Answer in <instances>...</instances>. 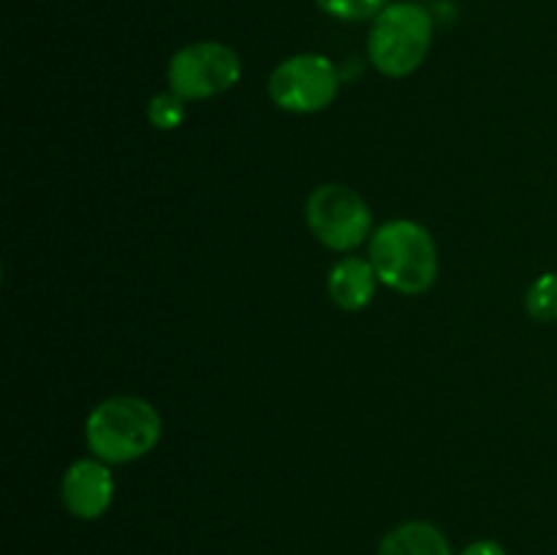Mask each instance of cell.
Masks as SVG:
<instances>
[{
    "instance_id": "cell-1",
    "label": "cell",
    "mask_w": 557,
    "mask_h": 555,
    "mask_svg": "<svg viewBox=\"0 0 557 555\" xmlns=\"http://www.w3.org/2000/svg\"><path fill=\"white\" fill-rule=\"evenodd\" d=\"M368 259L379 281L397 294L417 297L438 281V245L433 234L411 218L381 223L370 234Z\"/></svg>"
},
{
    "instance_id": "cell-4",
    "label": "cell",
    "mask_w": 557,
    "mask_h": 555,
    "mask_svg": "<svg viewBox=\"0 0 557 555\" xmlns=\"http://www.w3.org/2000/svg\"><path fill=\"white\" fill-rule=\"evenodd\" d=\"M305 223L324 248L348 254L373 234V210L359 190L324 183L305 199Z\"/></svg>"
},
{
    "instance_id": "cell-7",
    "label": "cell",
    "mask_w": 557,
    "mask_h": 555,
    "mask_svg": "<svg viewBox=\"0 0 557 555\" xmlns=\"http://www.w3.org/2000/svg\"><path fill=\"white\" fill-rule=\"evenodd\" d=\"M114 477L109 462L82 457L65 468L60 479V501L76 520H98L112 506Z\"/></svg>"
},
{
    "instance_id": "cell-8",
    "label": "cell",
    "mask_w": 557,
    "mask_h": 555,
    "mask_svg": "<svg viewBox=\"0 0 557 555\" xmlns=\"http://www.w3.org/2000/svg\"><path fill=\"white\" fill-rule=\"evenodd\" d=\"M379 275H375L370 259L362 256H346L337 264H332L330 275H326V292L330 299L346 313H357L364 310L375 297V286H379Z\"/></svg>"
},
{
    "instance_id": "cell-5",
    "label": "cell",
    "mask_w": 557,
    "mask_h": 555,
    "mask_svg": "<svg viewBox=\"0 0 557 555\" xmlns=\"http://www.w3.org/2000/svg\"><path fill=\"white\" fill-rule=\"evenodd\" d=\"M272 103L288 114H319L341 92V71L326 54H292L272 69L267 82Z\"/></svg>"
},
{
    "instance_id": "cell-11",
    "label": "cell",
    "mask_w": 557,
    "mask_h": 555,
    "mask_svg": "<svg viewBox=\"0 0 557 555\" xmlns=\"http://www.w3.org/2000/svg\"><path fill=\"white\" fill-rule=\"evenodd\" d=\"M185 98H180L174 90L156 92V96L147 101V123L156 131H177L180 125L188 118V107H185Z\"/></svg>"
},
{
    "instance_id": "cell-13",
    "label": "cell",
    "mask_w": 557,
    "mask_h": 555,
    "mask_svg": "<svg viewBox=\"0 0 557 555\" xmlns=\"http://www.w3.org/2000/svg\"><path fill=\"white\" fill-rule=\"evenodd\" d=\"M460 555H506V550L493 539H476L466 550H460Z\"/></svg>"
},
{
    "instance_id": "cell-3",
    "label": "cell",
    "mask_w": 557,
    "mask_h": 555,
    "mask_svg": "<svg viewBox=\"0 0 557 555\" xmlns=\"http://www.w3.org/2000/svg\"><path fill=\"white\" fill-rule=\"evenodd\" d=\"M433 47V16L419 3H389L373 16L368 36L370 63L389 79L411 76Z\"/></svg>"
},
{
    "instance_id": "cell-6",
    "label": "cell",
    "mask_w": 557,
    "mask_h": 555,
    "mask_svg": "<svg viewBox=\"0 0 557 555\" xmlns=\"http://www.w3.org/2000/svg\"><path fill=\"white\" fill-rule=\"evenodd\" d=\"M243 79L237 49L221 41H196L169 58L166 85L185 101H207L223 96Z\"/></svg>"
},
{
    "instance_id": "cell-12",
    "label": "cell",
    "mask_w": 557,
    "mask_h": 555,
    "mask_svg": "<svg viewBox=\"0 0 557 555\" xmlns=\"http://www.w3.org/2000/svg\"><path fill=\"white\" fill-rule=\"evenodd\" d=\"M315 5L332 20L362 22L379 16L389 5V0H315Z\"/></svg>"
},
{
    "instance_id": "cell-10",
    "label": "cell",
    "mask_w": 557,
    "mask_h": 555,
    "mask_svg": "<svg viewBox=\"0 0 557 555\" xmlns=\"http://www.w3.org/2000/svg\"><path fill=\"white\" fill-rule=\"evenodd\" d=\"M525 310L533 321H557V272H544L528 286Z\"/></svg>"
},
{
    "instance_id": "cell-9",
    "label": "cell",
    "mask_w": 557,
    "mask_h": 555,
    "mask_svg": "<svg viewBox=\"0 0 557 555\" xmlns=\"http://www.w3.org/2000/svg\"><path fill=\"white\" fill-rule=\"evenodd\" d=\"M375 555H451L449 539L428 520H408L392 528Z\"/></svg>"
},
{
    "instance_id": "cell-2",
    "label": "cell",
    "mask_w": 557,
    "mask_h": 555,
    "mask_svg": "<svg viewBox=\"0 0 557 555\" xmlns=\"http://www.w3.org/2000/svg\"><path fill=\"white\" fill-rule=\"evenodd\" d=\"M161 433L163 419L158 408L136 395L107 397L85 419L87 449L109 466L147 457L161 441Z\"/></svg>"
}]
</instances>
